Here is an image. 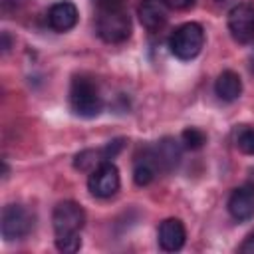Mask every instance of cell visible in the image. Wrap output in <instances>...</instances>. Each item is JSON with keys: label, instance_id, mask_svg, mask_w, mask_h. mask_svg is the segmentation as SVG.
Instances as JSON below:
<instances>
[{"label": "cell", "instance_id": "1", "mask_svg": "<svg viewBox=\"0 0 254 254\" xmlns=\"http://www.w3.org/2000/svg\"><path fill=\"white\" fill-rule=\"evenodd\" d=\"M97 36L107 44H121L131 36V18L125 6L97 8Z\"/></svg>", "mask_w": 254, "mask_h": 254}, {"label": "cell", "instance_id": "2", "mask_svg": "<svg viewBox=\"0 0 254 254\" xmlns=\"http://www.w3.org/2000/svg\"><path fill=\"white\" fill-rule=\"evenodd\" d=\"M69 107L75 115L91 119L97 117L103 109V99L99 95L97 85L85 77V75H75L69 85Z\"/></svg>", "mask_w": 254, "mask_h": 254}, {"label": "cell", "instance_id": "3", "mask_svg": "<svg viewBox=\"0 0 254 254\" xmlns=\"http://www.w3.org/2000/svg\"><path fill=\"white\" fill-rule=\"evenodd\" d=\"M204 46V30L196 22L181 24L169 38V50L175 58L189 62L200 54Z\"/></svg>", "mask_w": 254, "mask_h": 254}, {"label": "cell", "instance_id": "4", "mask_svg": "<svg viewBox=\"0 0 254 254\" xmlns=\"http://www.w3.org/2000/svg\"><path fill=\"white\" fill-rule=\"evenodd\" d=\"M34 228V214L22 204H6L2 208L0 230L6 242L26 238Z\"/></svg>", "mask_w": 254, "mask_h": 254}, {"label": "cell", "instance_id": "5", "mask_svg": "<svg viewBox=\"0 0 254 254\" xmlns=\"http://www.w3.org/2000/svg\"><path fill=\"white\" fill-rule=\"evenodd\" d=\"M83 224H85V210L81 208V204L73 200L60 202L52 212V226H54L56 236L79 234Z\"/></svg>", "mask_w": 254, "mask_h": 254}, {"label": "cell", "instance_id": "6", "mask_svg": "<svg viewBox=\"0 0 254 254\" xmlns=\"http://www.w3.org/2000/svg\"><path fill=\"white\" fill-rule=\"evenodd\" d=\"M119 187H121L119 169L111 161L99 165L87 177V189L97 198H109V196H113L119 190Z\"/></svg>", "mask_w": 254, "mask_h": 254}, {"label": "cell", "instance_id": "7", "mask_svg": "<svg viewBox=\"0 0 254 254\" xmlns=\"http://www.w3.org/2000/svg\"><path fill=\"white\" fill-rule=\"evenodd\" d=\"M228 32L234 42L248 44L254 38V6L250 4H236L228 12Z\"/></svg>", "mask_w": 254, "mask_h": 254}, {"label": "cell", "instance_id": "8", "mask_svg": "<svg viewBox=\"0 0 254 254\" xmlns=\"http://www.w3.org/2000/svg\"><path fill=\"white\" fill-rule=\"evenodd\" d=\"M123 145H125V139H113V141H109V143H107L105 147H101V149H85V151H81V153L75 155L73 167H75L77 171L91 173V171L97 169L99 165H103V163L115 159V157L121 153Z\"/></svg>", "mask_w": 254, "mask_h": 254}, {"label": "cell", "instance_id": "9", "mask_svg": "<svg viewBox=\"0 0 254 254\" xmlns=\"http://www.w3.org/2000/svg\"><path fill=\"white\" fill-rule=\"evenodd\" d=\"M169 4L165 0H141L137 14L145 30L159 32L169 20Z\"/></svg>", "mask_w": 254, "mask_h": 254}, {"label": "cell", "instance_id": "10", "mask_svg": "<svg viewBox=\"0 0 254 254\" xmlns=\"http://www.w3.org/2000/svg\"><path fill=\"white\" fill-rule=\"evenodd\" d=\"M228 212L238 222H246L254 216V187L250 183L232 190L228 198Z\"/></svg>", "mask_w": 254, "mask_h": 254}, {"label": "cell", "instance_id": "11", "mask_svg": "<svg viewBox=\"0 0 254 254\" xmlns=\"http://www.w3.org/2000/svg\"><path fill=\"white\" fill-rule=\"evenodd\" d=\"M77 18H79L77 6L69 0H60V2L52 4V8L48 10V24L52 30H56L60 34L69 32L77 24Z\"/></svg>", "mask_w": 254, "mask_h": 254}, {"label": "cell", "instance_id": "12", "mask_svg": "<svg viewBox=\"0 0 254 254\" xmlns=\"http://www.w3.org/2000/svg\"><path fill=\"white\" fill-rule=\"evenodd\" d=\"M157 238H159V246L165 252L181 250L185 246V240H187V230H185L183 220H179V218H165L159 224Z\"/></svg>", "mask_w": 254, "mask_h": 254}, {"label": "cell", "instance_id": "13", "mask_svg": "<svg viewBox=\"0 0 254 254\" xmlns=\"http://www.w3.org/2000/svg\"><path fill=\"white\" fill-rule=\"evenodd\" d=\"M149 153H151L157 169H163V171H171L181 161V145L171 137L159 141L155 147L149 149Z\"/></svg>", "mask_w": 254, "mask_h": 254}, {"label": "cell", "instance_id": "14", "mask_svg": "<svg viewBox=\"0 0 254 254\" xmlns=\"http://www.w3.org/2000/svg\"><path fill=\"white\" fill-rule=\"evenodd\" d=\"M214 91L222 101H236L242 93V79L236 71L226 69L214 81Z\"/></svg>", "mask_w": 254, "mask_h": 254}, {"label": "cell", "instance_id": "15", "mask_svg": "<svg viewBox=\"0 0 254 254\" xmlns=\"http://www.w3.org/2000/svg\"><path fill=\"white\" fill-rule=\"evenodd\" d=\"M157 171H159V169H157V165H155V161H153L149 149H145L143 157H137L135 167H133V181H135V185L147 187L149 183H153Z\"/></svg>", "mask_w": 254, "mask_h": 254}, {"label": "cell", "instance_id": "16", "mask_svg": "<svg viewBox=\"0 0 254 254\" xmlns=\"http://www.w3.org/2000/svg\"><path fill=\"white\" fill-rule=\"evenodd\" d=\"M181 143H183L187 149H190V151H198V149L204 147L206 135H204V131H200V129H196V127H187V129L181 133Z\"/></svg>", "mask_w": 254, "mask_h": 254}, {"label": "cell", "instance_id": "17", "mask_svg": "<svg viewBox=\"0 0 254 254\" xmlns=\"http://www.w3.org/2000/svg\"><path fill=\"white\" fill-rule=\"evenodd\" d=\"M236 147L246 155H254V127H242L238 131Z\"/></svg>", "mask_w": 254, "mask_h": 254}, {"label": "cell", "instance_id": "18", "mask_svg": "<svg viewBox=\"0 0 254 254\" xmlns=\"http://www.w3.org/2000/svg\"><path fill=\"white\" fill-rule=\"evenodd\" d=\"M56 248L60 252L65 254H73L81 248V238L79 234H71V236H56Z\"/></svg>", "mask_w": 254, "mask_h": 254}, {"label": "cell", "instance_id": "19", "mask_svg": "<svg viewBox=\"0 0 254 254\" xmlns=\"http://www.w3.org/2000/svg\"><path fill=\"white\" fill-rule=\"evenodd\" d=\"M240 252L242 254H254V232L246 236V240L240 244Z\"/></svg>", "mask_w": 254, "mask_h": 254}, {"label": "cell", "instance_id": "20", "mask_svg": "<svg viewBox=\"0 0 254 254\" xmlns=\"http://www.w3.org/2000/svg\"><path fill=\"white\" fill-rule=\"evenodd\" d=\"M165 2H167L169 8H173V10H185V8H189V6L194 4V0H165Z\"/></svg>", "mask_w": 254, "mask_h": 254}, {"label": "cell", "instance_id": "21", "mask_svg": "<svg viewBox=\"0 0 254 254\" xmlns=\"http://www.w3.org/2000/svg\"><path fill=\"white\" fill-rule=\"evenodd\" d=\"M95 8H109V6H125V0H93Z\"/></svg>", "mask_w": 254, "mask_h": 254}, {"label": "cell", "instance_id": "22", "mask_svg": "<svg viewBox=\"0 0 254 254\" xmlns=\"http://www.w3.org/2000/svg\"><path fill=\"white\" fill-rule=\"evenodd\" d=\"M10 36H8V32H2V52H8L10 50Z\"/></svg>", "mask_w": 254, "mask_h": 254}, {"label": "cell", "instance_id": "23", "mask_svg": "<svg viewBox=\"0 0 254 254\" xmlns=\"http://www.w3.org/2000/svg\"><path fill=\"white\" fill-rule=\"evenodd\" d=\"M248 183L254 187V169H250V179H248Z\"/></svg>", "mask_w": 254, "mask_h": 254}]
</instances>
